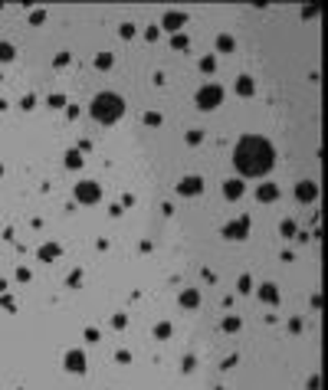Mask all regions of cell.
Instances as JSON below:
<instances>
[{
    "mask_svg": "<svg viewBox=\"0 0 328 390\" xmlns=\"http://www.w3.org/2000/svg\"><path fill=\"white\" fill-rule=\"evenodd\" d=\"M46 105H50V108H66V95H59V92H56V95L46 99Z\"/></svg>",
    "mask_w": 328,
    "mask_h": 390,
    "instance_id": "28",
    "label": "cell"
},
{
    "mask_svg": "<svg viewBox=\"0 0 328 390\" xmlns=\"http://www.w3.org/2000/svg\"><path fill=\"white\" fill-rule=\"evenodd\" d=\"M194 102H197L200 112H214V108L223 102V85H214V82H210V85H200L197 95H194Z\"/></svg>",
    "mask_w": 328,
    "mask_h": 390,
    "instance_id": "3",
    "label": "cell"
},
{
    "mask_svg": "<svg viewBox=\"0 0 328 390\" xmlns=\"http://www.w3.org/2000/svg\"><path fill=\"white\" fill-rule=\"evenodd\" d=\"M43 20H46V10H33V13H30V23H33V27H40Z\"/></svg>",
    "mask_w": 328,
    "mask_h": 390,
    "instance_id": "33",
    "label": "cell"
},
{
    "mask_svg": "<svg viewBox=\"0 0 328 390\" xmlns=\"http://www.w3.org/2000/svg\"><path fill=\"white\" fill-rule=\"evenodd\" d=\"M164 118H161V115L158 112H145V125H161Z\"/></svg>",
    "mask_w": 328,
    "mask_h": 390,
    "instance_id": "35",
    "label": "cell"
},
{
    "mask_svg": "<svg viewBox=\"0 0 328 390\" xmlns=\"http://www.w3.org/2000/svg\"><path fill=\"white\" fill-rule=\"evenodd\" d=\"M66 282L73 285V288H79V282H82V272H79V269H76V272H69V279H66Z\"/></svg>",
    "mask_w": 328,
    "mask_h": 390,
    "instance_id": "34",
    "label": "cell"
},
{
    "mask_svg": "<svg viewBox=\"0 0 328 390\" xmlns=\"http://www.w3.org/2000/svg\"><path fill=\"white\" fill-rule=\"evenodd\" d=\"M318 387H322V377H318V374H315V377L309 380V390H318Z\"/></svg>",
    "mask_w": 328,
    "mask_h": 390,
    "instance_id": "42",
    "label": "cell"
},
{
    "mask_svg": "<svg viewBox=\"0 0 328 390\" xmlns=\"http://www.w3.org/2000/svg\"><path fill=\"white\" fill-rule=\"evenodd\" d=\"M200 302H204V299H200V292H197V288H184V292L177 295V305H181V308H187V311L200 308Z\"/></svg>",
    "mask_w": 328,
    "mask_h": 390,
    "instance_id": "12",
    "label": "cell"
},
{
    "mask_svg": "<svg viewBox=\"0 0 328 390\" xmlns=\"http://www.w3.org/2000/svg\"><path fill=\"white\" fill-rule=\"evenodd\" d=\"M184 23H187V13L184 10H168V13H164V20H161V27L174 36V33H181V30H184Z\"/></svg>",
    "mask_w": 328,
    "mask_h": 390,
    "instance_id": "7",
    "label": "cell"
},
{
    "mask_svg": "<svg viewBox=\"0 0 328 390\" xmlns=\"http://www.w3.org/2000/svg\"><path fill=\"white\" fill-rule=\"evenodd\" d=\"M260 302H266V305H279V302H283L279 285H276V282H263V285H260Z\"/></svg>",
    "mask_w": 328,
    "mask_h": 390,
    "instance_id": "10",
    "label": "cell"
},
{
    "mask_svg": "<svg viewBox=\"0 0 328 390\" xmlns=\"http://www.w3.org/2000/svg\"><path fill=\"white\" fill-rule=\"evenodd\" d=\"M20 105H23V108H27V112H30V108H33V105H36V99H33V95H27V99H23V102H20Z\"/></svg>",
    "mask_w": 328,
    "mask_h": 390,
    "instance_id": "41",
    "label": "cell"
},
{
    "mask_svg": "<svg viewBox=\"0 0 328 390\" xmlns=\"http://www.w3.org/2000/svg\"><path fill=\"white\" fill-rule=\"evenodd\" d=\"M66 167L69 170H79L82 167V154L79 151H66Z\"/></svg>",
    "mask_w": 328,
    "mask_h": 390,
    "instance_id": "20",
    "label": "cell"
},
{
    "mask_svg": "<svg viewBox=\"0 0 328 390\" xmlns=\"http://www.w3.org/2000/svg\"><path fill=\"white\" fill-rule=\"evenodd\" d=\"M243 193H246L243 181H223V197H226V200H240Z\"/></svg>",
    "mask_w": 328,
    "mask_h": 390,
    "instance_id": "14",
    "label": "cell"
},
{
    "mask_svg": "<svg viewBox=\"0 0 328 390\" xmlns=\"http://www.w3.org/2000/svg\"><path fill=\"white\" fill-rule=\"evenodd\" d=\"M0 305H4L7 311H17V302H13V299H10L7 292H4V299H0Z\"/></svg>",
    "mask_w": 328,
    "mask_h": 390,
    "instance_id": "37",
    "label": "cell"
},
{
    "mask_svg": "<svg viewBox=\"0 0 328 390\" xmlns=\"http://www.w3.org/2000/svg\"><path fill=\"white\" fill-rule=\"evenodd\" d=\"M279 233L283 236H295V220H283L279 223Z\"/></svg>",
    "mask_w": 328,
    "mask_h": 390,
    "instance_id": "29",
    "label": "cell"
},
{
    "mask_svg": "<svg viewBox=\"0 0 328 390\" xmlns=\"http://www.w3.org/2000/svg\"><path fill=\"white\" fill-rule=\"evenodd\" d=\"M187 46H191V40H187V33H174L171 36V50H177V53H184Z\"/></svg>",
    "mask_w": 328,
    "mask_h": 390,
    "instance_id": "18",
    "label": "cell"
},
{
    "mask_svg": "<svg viewBox=\"0 0 328 390\" xmlns=\"http://www.w3.org/2000/svg\"><path fill=\"white\" fill-rule=\"evenodd\" d=\"M240 325H243V322H240V318H237V315H226V318H223V322H220V328H223L226 334H233V331H240Z\"/></svg>",
    "mask_w": 328,
    "mask_h": 390,
    "instance_id": "17",
    "label": "cell"
},
{
    "mask_svg": "<svg viewBox=\"0 0 328 390\" xmlns=\"http://www.w3.org/2000/svg\"><path fill=\"white\" fill-rule=\"evenodd\" d=\"M0 177H4V164H0Z\"/></svg>",
    "mask_w": 328,
    "mask_h": 390,
    "instance_id": "43",
    "label": "cell"
},
{
    "mask_svg": "<svg viewBox=\"0 0 328 390\" xmlns=\"http://www.w3.org/2000/svg\"><path fill=\"white\" fill-rule=\"evenodd\" d=\"M302 17H306V20H315V17H318V7H302Z\"/></svg>",
    "mask_w": 328,
    "mask_h": 390,
    "instance_id": "39",
    "label": "cell"
},
{
    "mask_svg": "<svg viewBox=\"0 0 328 390\" xmlns=\"http://www.w3.org/2000/svg\"><path fill=\"white\" fill-rule=\"evenodd\" d=\"M177 193H181V197H200V193H204V177L191 174V177H184V181H177Z\"/></svg>",
    "mask_w": 328,
    "mask_h": 390,
    "instance_id": "6",
    "label": "cell"
},
{
    "mask_svg": "<svg viewBox=\"0 0 328 390\" xmlns=\"http://www.w3.org/2000/svg\"><path fill=\"white\" fill-rule=\"evenodd\" d=\"M295 200H299V204H315L318 200V184L315 181H299L295 184Z\"/></svg>",
    "mask_w": 328,
    "mask_h": 390,
    "instance_id": "8",
    "label": "cell"
},
{
    "mask_svg": "<svg viewBox=\"0 0 328 390\" xmlns=\"http://www.w3.org/2000/svg\"><path fill=\"white\" fill-rule=\"evenodd\" d=\"M115 361H119V364H131V351H115Z\"/></svg>",
    "mask_w": 328,
    "mask_h": 390,
    "instance_id": "32",
    "label": "cell"
},
{
    "mask_svg": "<svg viewBox=\"0 0 328 390\" xmlns=\"http://www.w3.org/2000/svg\"><path fill=\"white\" fill-rule=\"evenodd\" d=\"M158 36H161V30H158V27H148V30H145V40H148V43H154Z\"/></svg>",
    "mask_w": 328,
    "mask_h": 390,
    "instance_id": "36",
    "label": "cell"
},
{
    "mask_svg": "<svg viewBox=\"0 0 328 390\" xmlns=\"http://www.w3.org/2000/svg\"><path fill=\"white\" fill-rule=\"evenodd\" d=\"M89 115L99 125H115L125 115V99L119 95V92H99V95L89 102Z\"/></svg>",
    "mask_w": 328,
    "mask_h": 390,
    "instance_id": "2",
    "label": "cell"
},
{
    "mask_svg": "<svg viewBox=\"0 0 328 390\" xmlns=\"http://www.w3.org/2000/svg\"><path fill=\"white\" fill-rule=\"evenodd\" d=\"M13 56H17V50H13V43L0 40V62H10Z\"/></svg>",
    "mask_w": 328,
    "mask_h": 390,
    "instance_id": "19",
    "label": "cell"
},
{
    "mask_svg": "<svg viewBox=\"0 0 328 390\" xmlns=\"http://www.w3.org/2000/svg\"><path fill=\"white\" fill-rule=\"evenodd\" d=\"M112 328H128V315H125V311H115V315H112Z\"/></svg>",
    "mask_w": 328,
    "mask_h": 390,
    "instance_id": "25",
    "label": "cell"
},
{
    "mask_svg": "<svg viewBox=\"0 0 328 390\" xmlns=\"http://www.w3.org/2000/svg\"><path fill=\"white\" fill-rule=\"evenodd\" d=\"M279 197H283V190H279L276 184H260L256 187V200H260V204H276Z\"/></svg>",
    "mask_w": 328,
    "mask_h": 390,
    "instance_id": "11",
    "label": "cell"
},
{
    "mask_svg": "<svg viewBox=\"0 0 328 390\" xmlns=\"http://www.w3.org/2000/svg\"><path fill=\"white\" fill-rule=\"evenodd\" d=\"M171 331H174V328H171V322L154 325V338H158V341H168V338H171Z\"/></svg>",
    "mask_w": 328,
    "mask_h": 390,
    "instance_id": "21",
    "label": "cell"
},
{
    "mask_svg": "<svg viewBox=\"0 0 328 390\" xmlns=\"http://www.w3.org/2000/svg\"><path fill=\"white\" fill-rule=\"evenodd\" d=\"M200 141H204V131H200V128L187 131V144H200Z\"/></svg>",
    "mask_w": 328,
    "mask_h": 390,
    "instance_id": "31",
    "label": "cell"
},
{
    "mask_svg": "<svg viewBox=\"0 0 328 390\" xmlns=\"http://www.w3.org/2000/svg\"><path fill=\"white\" fill-rule=\"evenodd\" d=\"M102 200V187H99V181H79L76 184V204L82 207H92Z\"/></svg>",
    "mask_w": 328,
    "mask_h": 390,
    "instance_id": "4",
    "label": "cell"
},
{
    "mask_svg": "<svg viewBox=\"0 0 328 390\" xmlns=\"http://www.w3.org/2000/svg\"><path fill=\"white\" fill-rule=\"evenodd\" d=\"M289 331L299 334V331H302V318H292V322H289Z\"/></svg>",
    "mask_w": 328,
    "mask_h": 390,
    "instance_id": "40",
    "label": "cell"
},
{
    "mask_svg": "<svg viewBox=\"0 0 328 390\" xmlns=\"http://www.w3.org/2000/svg\"><path fill=\"white\" fill-rule=\"evenodd\" d=\"M237 95H243V99L256 95V79H253V76H240V79H237Z\"/></svg>",
    "mask_w": 328,
    "mask_h": 390,
    "instance_id": "15",
    "label": "cell"
},
{
    "mask_svg": "<svg viewBox=\"0 0 328 390\" xmlns=\"http://www.w3.org/2000/svg\"><path fill=\"white\" fill-rule=\"evenodd\" d=\"M135 33H138V30L131 27V23H122V27H119V36H122V40H135Z\"/></svg>",
    "mask_w": 328,
    "mask_h": 390,
    "instance_id": "27",
    "label": "cell"
},
{
    "mask_svg": "<svg viewBox=\"0 0 328 390\" xmlns=\"http://www.w3.org/2000/svg\"><path fill=\"white\" fill-rule=\"evenodd\" d=\"M237 50V40H233L230 33H220L217 36V53H233Z\"/></svg>",
    "mask_w": 328,
    "mask_h": 390,
    "instance_id": "16",
    "label": "cell"
},
{
    "mask_svg": "<svg viewBox=\"0 0 328 390\" xmlns=\"http://www.w3.org/2000/svg\"><path fill=\"white\" fill-rule=\"evenodd\" d=\"M59 256H62V246L59 243H43L40 249H36V259H40V262H56Z\"/></svg>",
    "mask_w": 328,
    "mask_h": 390,
    "instance_id": "13",
    "label": "cell"
},
{
    "mask_svg": "<svg viewBox=\"0 0 328 390\" xmlns=\"http://www.w3.org/2000/svg\"><path fill=\"white\" fill-rule=\"evenodd\" d=\"M112 62H115L112 53H99V56H96V69H102V72H105V69H112Z\"/></svg>",
    "mask_w": 328,
    "mask_h": 390,
    "instance_id": "22",
    "label": "cell"
},
{
    "mask_svg": "<svg viewBox=\"0 0 328 390\" xmlns=\"http://www.w3.org/2000/svg\"><path fill=\"white\" fill-rule=\"evenodd\" d=\"M237 292H240V295H249V292H253V279H249V276H240Z\"/></svg>",
    "mask_w": 328,
    "mask_h": 390,
    "instance_id": "24",
    "label": "cell"
},
{
    "mask_svg": "<svg viewBox=\"0 0 328 390\" xmlns=\"http://www.w3.org/2000/svg\"><path fill=\"white\" fill-rule=\"evenodd\" d=\"M233 164L243 177H263L276 164V148L263 135H243L233 148Z\"/></svg>",
    "mask_w": 328,
    "mask_h": 390,
    "instance_id": "1",
    "label": "cell"
},
{
    "mask_svg": "<svg viewBox=\"0 0 328 390\" xmlns=\"http://www.w3.org/2000/svg\"><path fill=\"white\" fill-rule=\"evenodd\" d=\"M62 368H66L69 374H85V354L79 348L66 351V357H62Z\"/></svg>",
    "mask_w": 328,
    "mask_h": 390,
    "instance_id": "9",
    "label": "cell"
},
{
    "mask_svg": "<svg viewBox=\"0 0 328 390\" xmlns=\"http://www.w3.org/2000/svg\"><path fill=\"white\" fill-rule=\"evenodd\" d=\"M249 236V216H240V220H233V223H226L223 226V239H246Z\"/></svg>",
    "mask_w": 328,
    "mask_h": 390,
    "instance_id": "5",
    "label": "cell"
},
{
    "mask_svg": "<svg viewBox=\"0 0 328 390\" xmlns=\"http://www.w3.org/2000/svg\"><path fill=\"white\" fill-rule=\"evenodd\" d=\"M200 72H217V56H204V59H200Z\"/></svg>",
    "mask_w": 328,
    "mask_h": 390,
    "instance_id": "23",
    "label": "cell"
},
{
    "mask_svg": "<svg viewBox=\"0 0 328 390\" xmlns=\"http://www.w3.org/2000/svg\"><path fill=\"white\" fill-rule=\"evenodd\" d=\"M85 341H89V345H99V341H102V331H99V328H85Z\"/></svg>",
    "mask_w": 328,
    "mask_h": 390,
    "instance_id": "30",
    "label": "cell"
},
{
    "mask_svg": "<svg viewBox=\"0 0 328 390\" xmlns=\"http://www.w3.org/2000/svg\"><path fill=\"white\" fill-rule=\"evenodd\" d=\"M30 279H33V272H30V269H17V282H30Z\"/></svg>",
    "mask_w": 328,
    "mask_h": 390,
    "instance_id": "38",
    "label": "cell"
},
{
    "mask_svg": "<svg viewBox=\"0 0 328 390\" xmlns=\"http://www.w3.org/2000/svg\"><path fill=\"white\" fill-rule=\"evenodd\" d=\"M69 62H73V53H66V50H62V53H56L53 66H56V69H62V66H69Z\"/></svg>",
    "mask_w": 328,
    "mask_h": 390,
    "instance_id": "26",
    "label": "cell"
}]
</instances>
